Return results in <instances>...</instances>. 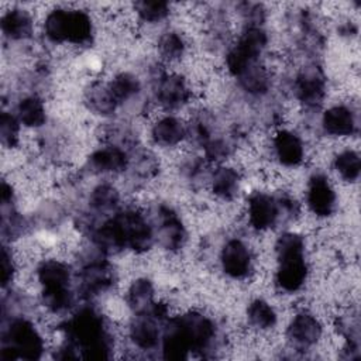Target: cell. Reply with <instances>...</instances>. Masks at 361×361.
Returning <instances> with one entry per match:
<instances>
[{"label":"cell","instance_id":"obj_1","mask_svg":"<svg viewBox=\"0 0 361 361\" xmlns=\"http://www.w3.org/2000/svg\"><path fill=\"white\" fill-rule=\"evenodd\" d=\"M151 138L161 148H176L188 138V127L175 116H161L151 127Z\"/></svg>","mask_w":361,"mask_h":361},{"label":"cell","instance_id":"obj_2","mask_svg":"<svg viewBox=\"0 0 361 361\" xmlns=\"http://www.w3.org/2000/svg\"><path fill=\"white\" fill-rule=\"evenodd\" d=\"M1 32L10 42L28 39L34 32V18L30 10L10 8L1 14Z\"/></svg>","mask_w":361,"mask_h":361},{"label":"cell","instance_id":"obj_3","mask_svg":"<svg viewBox=\"0 0 361 361\" xmlns=\"http://www.w3.org/2000/svg\"><path fill=\"white\" fill-rule=\"evenodd\" d=\"M21 127L28 130H37L45 124L47 110L44 106V100L35 94L24 96L16 104V110L13 111Z\"/></svg>","mask_w":361,"mask_h":361}]
</instances>
